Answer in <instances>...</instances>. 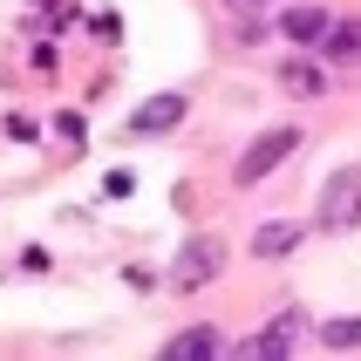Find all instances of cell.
I'll use <instances>...</instances> for the list:
<instances>
[{"instance_id":"6da1fadb","label":"cell","mask_w":361,"mask_h":361,"mask_svg":"<svg viewBox=\"0 0 361 361\" xmlns=\"http://www.w3.org/2000/svg\"><path fill=\"white\" fill-rule=\"evenodd\" d=\"M293 150H300V130H266V137H252L245 143V157L232 164V184H266V171H280L286 157H293Z\"/></svg>"},{"instance_id":"7a4b0ae2","label":"cell","mask_w":361,"mask_h":361,"mask_svg":"<svg viewBox=\"0 0 361 361\" xmlns=\"http://www.w3.org/2000/svg\"><path fill=\"white\" fill-rule=\"evenodd\" d=\"M355 225H361V164H348L321 184V232H355Z\"/></svg>"},{"instance_id":"3957f363","label":"cell","mask_w":361,"mask_h":361,"mask_svg":"<svg viewBox=\"0 0 361 361\" xmlns=\"http://www.w3.org/2000/svg\"><path fill=\"white\" fill-rule=\"evenodd\" d=\"M225 266V245L204 239V232H191L184 239V252L171 259V293H198V286H212V273Z\"/></svg>"},{"instance_id":"277c9868","label":"cell","mask_w":361,"mask_h":361,"mask_svg":"<svg viewBox=\"0 0 361 361\" xmlns=\"http://www.w3.org/2000/svg\"><path fill=\"white\" fill-rule=\"evenodd\" d=\"M178 116H184V96H150L137 116H130V130H137V137H164Z\"/></svg>"},{"instance_id":"5b68a950","label":"cell","mask_w":361,"mask_h":361,"mask_svg":"<svg viewBox=\"0 0 361 361\" xmlns=\"http://www.w3.org/2000/svg\"><path fill=\"white\" fill-rule=\"evenodd\" d=\"M212 355H225V341H219V327H184L178 341L164 348V361H212Z\"/></svg>"},{"instance_id":"8992f818","label":"cell","mask_w":361,"mask_h":361,"mask_svg":"<svg viewBox=\"0 0 361 361\" xmlns=\"http://www.w3.org/2000/svg\"><path fill=\"white\" fill-rule=\"evenodd\" d=\"M286 35L293 41H327L334 20H327V7H293V14H286Z\"/></svg>"},{"instance_id":"52a82bcc","label":"cell","mask_w":361,"mask_h":361,"mask_svg":"<svg viewBox=\"0 0 361 361\" xmlns=\"http://www.w3.org/2000/svg\"><path fill=\"white\" fill-rule=\"evenodd\" d=\"M280 82L293 89V96H321V89H327V75L314 68V61H300V55H293V61H280Z\"/></svg>"},{"instance_id":"ba28073f","label":"cell","mask_w":361,"mask_h":361,"mask_svg":"<svg viewBox=\"0 0 361 361\" xmlns=\"http://www.w3.org/2000/svg\"><path fill=\"white\" fill-rule=\"evenodd\" d=\"M293 239H300V225L273 219V225H259V239H252V252H259V259H273V252H293Z\"/></svg>"},{"instance_id":"9c48e42d","label":"cell","mask_w":361,"mask_h":361,"mask_svg":"<svg viewBox=\"0 0 361 361\" xmlns=\"http://www.w3.org/2000/svg\"><path fill=\"white\" fill-rule=\"evenodd\" d=\"M321 341H327V355H348V348H361V314H348V321H327V327H321Z\"/></svg>"},{"instance_id":"30bf717a","label":"cell","mask_w":361,"mask_h":361,"mask_svg":"<svg viewBox=\"0 0 361 361\" xmlns=\"http://www.w3.org/2000/svg\"><path fill=\"white\" fill-rule=\"evenodd\" d=\"M286 348H293V341H286V327H266V334H252L239 355L245 361H273V355H286Z\"/></svg>"},{"instance_id":"8fae6325","label":"cell","mask_w":361,"mask_h":361,"mask_svg":"<svg viewBox=\"0 0 361 361\" xmlns=\"http://www.w3.org/2000/svg\"><path fill=\"white\" fill-rule=\"evenodd\" d=\"M327 48H334V55H348V48H361V27H334V35H327Z\"/></svg>"},{"instance_id":"7c38bea8","label":"cell","mask_w":361,"mask_h":361,"mask_svg":"<svg viewBox=\"0 0 361 361\" xmlns=\"http://www.w3.org/2000/svg\"><path fill=\"white\" fill-rule=\"evenodd\" d=\"M225 14H266V7H273V0H219Z\"/></svg>"}]
</instances>
